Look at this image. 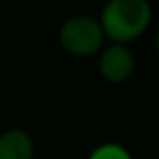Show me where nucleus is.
Wrapping results in <instances>:
<instances>
[{
    "label": "nucleus",
    "mask_w": 159,
    "mask_h": 159,
    "mask_svg": "<svg viewBox=\"0 0 159 159\" xmlns=\"http://www.w3.org/2000/svg\"><path fill=\"white\" fill-rule=\"evenodd\" d=\"M152 19L150 0H109L101 10L99 25L107 39L129 45L148 30Z\"/></svg>",
    "instance_id": "f257e3e1"
},
{
    "label": "nucleus",
    "mask_w": 159,
    "mask_h": 159,
    "mask_svg": "<svg viewBox=\"0 0 159 159\" xmlns=\"http://www.w3.org/2000/svg\"><path fill=\"white\" fill-rule=\"evenodd\" d=\"M105 32L99 25V19L88 15H75L62 23L58 30L60 47L77 58H88L99 54L105 47Z\"/></svg>",
    "instance_id": "f03ea898"
},
{
    "label": "nucleus",
    "mask_w": 159,
    "mask_h": 159,
    "mask_svg": "<svg viewBox=\"0 0 159 159\" xmlns=\"http://www.w3.org/2000/svg\"><path fill=\"white\" fill-rule=\"evenodd\" d=\"M135 67H137L135 56L129 51V47L124 43L111 41L107 47H103L99 51L98 69L107 83H112V84L125 83L135 73Z\"/></svg>",
    "instance_id": "7ed1b4c3"
},
{
    "label": "nucleus",
    "mask_w": 159,
    "mask_h": 159,
    "mask_svg": "<svg viewBox=\"0 0 159 159\" xmlns=\"http://www.w3.org/2000/svg\"><path fill=\"white\" fill-rule=\"evenodd\" d=\"M0 159H34V139L19 127L0 133Z\"/></svg>",
    "instance_id": "20e7f679"
},
{
    "label": "nucleus",
    "mask_w": 159,
    "mask_h": 159,
    "mask_svg": "<svg viewBox=\"0 0 159 159\" xmlns=\"http://www.w3.org/2000/svg\"><path fill=\"white\" fill-rule=\"evenodd\" d=\"M86 159H133V155L120 142H101L88 153Z\"/></svg>",
    "instance_id": "39448f33"
},
{
    "label": "nucleus",
    "mask_w": 159,
    "mask_h": 159,
    "mask_svg": "<svg viewBox=\"0 0 159 159\" xmlns=\"http://www.w3.org/2000/svg\"><path fill=\"white\" fill-rule=\"evenodd\" d=\"M155 49H157V54H159V30L155 34Z\"/></svg>",
    "instance_id": "423d86ee"
}]
</instances>
